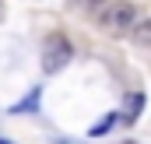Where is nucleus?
<instances>
[{"instance_id": "39448f33", "label": "nucleus", "mask_w": 151, "mask_h": 144, "mask_svg": "<svg viewBox=\"0 0 151 144\" xmlns=\"http://www.w3.org/2000/svg\"><path fill=\"white\" fill-rule=\"evenodd\" d=\"M134 39H137L141 46H151V18L137 21V28H134Z\"/></svg>"}, {"instance_id": "6e6552de", "label": "nucleus", "mask_w": 151, "mask_h": 144, "mask_svg": "<svg viewBox=\"0 0 151 144\" xmlns=\"http://www.w3.org/2000/svg\"><path fill=\"white\" fill-rule=\"evenodd\" d=\"M0 144H14V141H4V137H0Z\"/></svg>"}, {"instance_id": "1a4fd4ad", "label": "nucleus", "mask_w": 151, "mask_h": 144, "mask_svg": "<svg viewBox=\"0 0 151 144\" xmlns=\"http://www.w3.org/2000/svg\"><path fill=\"white\" fill-rule=\"evenodd\" d=\"M0 18H4V4H0Z\"/></svg>"}, {"instance_id": "7ed1b4c3", "label": "nucleus", "mask_w": 151, "mask_h": 144, "mask_svg": "<svg viewBox=\"0 0 151 144\" xmlns=\"http://www.w3.org/2000/svg\"><path fill=\"white\" fill-rule=\"evenodd\" d=\"M141 109H144V95H141V91L127 95V102H123V112H119V123H134V120L141 116Z\"/></svg>"}, {"instance_id": "423d86ee", "label": "nucleus", "mask_w": 151, "mask_h": 144, "mask_svg": "<svg viewBox=\"0 0 151 144\" xmlns=\"http://www.w3.org/2000/svg\"><path fill=\"white\" fill-rule=\"evenodd\" d=\"M35 106H39V91H32L25 102H18V106H14V112H25V109H35Z\"/></svg>"}, {"instance_id": "0eeeda50", "label": "nucleus", "mask_w": 151, "mask_h": 144, "mask_svg": "<svg viewBox=\"0 0 151 144\" xmlns=\"http://www.w3.org/2000/svg\"><path fill=\"white\" fill-rule=\"evenodd\" d=\"M88 7H102V4H109V0H84Z\"/></svg>"}, {"instance_id": "f03ea898", "label": "nucleus", "mask_w": 151, "mask_h": 144, "mask_svg": "<svg viewBox=\"0 0 151 144\" xmlns=\"http://www.w3.org/2000/svg\"><path fill=\"white\" fill-rule=\"evenodd\" d=\"M70 60H74V46L67 42V35L53 32V35L46 39V49H42V71L56 74V71H63Z\"/></svg>"}, {"instance_id": "f257e3e1", "label": "nucleus", "mask_w": 151, "mask_h": 144, "mask_svg": "<svg viewBox=\"0 0 151 144\" xmlns=\"http://www.w3.org/2000/svg\"><path fill=\"white\" fill-rule=\"evenodd\" d=\"M99 25H102L109 35H127V32L137 28V11H134L130 0H116V4H109V7L102 11Z\"/></svg>"}, {"instance_id": "20e7f679", "label": "nucleus", "mask_w": 151, "mask_h": 144, "mask_svg": "<svg viewBox=\"0 0 151 144\" xmlns=\"http://www.w3.org/2000/svg\"><path fill=\"white\" fill-rule=\"evenodd\" d=\"M116 123H119V112H109V116H102V123H95V127H91L88 134H91V137H102L106 130H113Z\"/></svg>"}]
</instances>
